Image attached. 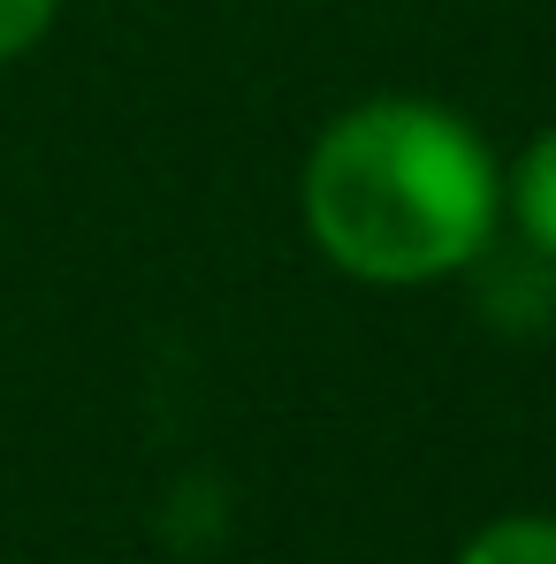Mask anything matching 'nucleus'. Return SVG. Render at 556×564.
Wrapping results in <instances>:
<instances>
[{
	"mask_svg": "<svg viewBox=\"0 0 556 564\" xmlns=\"http://www.w3.org/2000/svg\"><path fill=\"white\" fill-rule=\"evenodd\" d=\"M297 221L336 275L427 290L488 260L503 229V161L443 99H359L313 138Z\"/></svg>",
	"mask_w": 556,
	"mask_h": 564,
	"instance_id": "1",
	"label": "nucleus"
},
{
	"mask_svg": "<svg viewBox=\"0 0 556 564\" xmlns=\"http://www.w3.org/2000/svg\"><path fill=\"white\" fill-rule=\"evenodd\" d=\"M503 206H511L526 252L556 268V122H549V130H534V145L511 161V176H503Z\"/></svg>",
	"mask_w": 556,
	"mask_h": 564,
	"instance_id": "2",
	"label": "nucleus"
},
{
	"mask_svg": "<svg viewBox=\"0 0 556 564\" xmlns=\"http://www.w3.org/2000/svg\"><path fill=\"white\" fill-rule=\"evenodd\" d=\"M458 564H556V519L549 511L488 519V527L458 550Z\"/></svg>",
	"mask_w": 556,
	"mask_h": 564,
	"instance_id": "3",
	"label": "nucleus"
},
{
	"mask_svg": "<svg viewBox=\"0 0 556 564\" xmlns=\"http://www.w3.org/2000/svg\"><path fill=\"white\" fill-rule=\"evenodd\" d=\"M54 15H62V0H0V62L31 54L54 31Z\"/></svg>",
	"mask_w": 556,
	"mask_h": 564,
	"instance_id": "4",
	"label": "nucleus"
}]
</instances>
